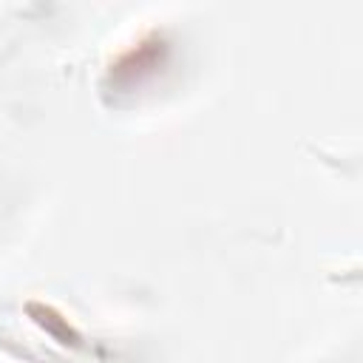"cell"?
<instances>
[{"instance_id":"1","label":"cell","mask_w":363,"mask_h":363,"mask_svg":"<svg viewBox=\"0 0 363 363\" xmlns=\"http://www.w3.org/2000/svg\"><path fill=\"white\" fill-rule=\"evenodd\" d=\"M167 60V40L159 31L145 34L142 40H136L130 48H125L108 68V79L119 88L142 82L145 77H150L156 68H162Z\"/></svg>"}]
</instances>
